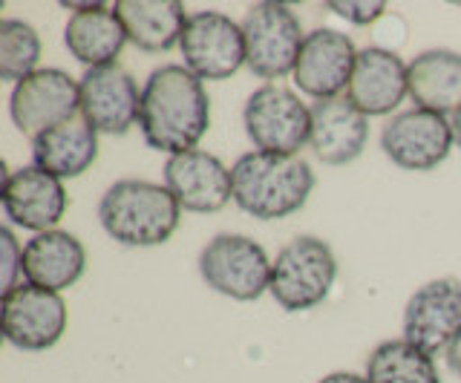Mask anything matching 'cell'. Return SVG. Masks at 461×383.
Masks as SVG:
<instances>
[{
    "mask_svg": "<svg viewBox=\"0 0 461 383\" xmlns=\"http://www.w3.org/2000/svg\"><path fill=\"white\" fill-rule=\"evenodd\" d=\"M78 90H81V116L98 133L122 136L133 124H139L141 90L124 67L110 64V67L86 69L78 81Z\"/></svg>",
    "mask_w": 461,
    "mask_h": 383,
    "instance_id": "obj_14",
    "label": "cell"
},
{
    "mask_svg": "<svg viewBox=\"0 0 461 383\" xmlns=\"http://www.w3.org/2000/svg\"><path fill=\"white\" fill-rule=\"evenodd\" d=\"M211 127V98L185 64H165L141 87L139 130L144 141L167 156L196 150Z\"/></svg>",
    "mask_w": 461,
    "mask_h": 383,
    "instance_id": "obj_1",
    "label": "cell"
},
{
    "mask_svg": "<svg viewBox=\"0 0 461 383\" xmlns=\"http://www.w3.org/2000/svg\"><path fill=\"white\" fill-rule=\"evenodd\" d=\"M165 188L173 193L182 210L191 214H216L234 200L230 167H225L208 150H187L167 156Z\"/></svg>",
    "mask_w": 461,
    "mask_h": 383,
    "instance_id": "obj_15",
    "label": "cell"
},
{
    "mask_svg": "<svg viewBox=\"0 0 461 383\" xmlns=\"http://www.w3.org/2000/svg\"><path fill=\"white\" fill-rule=\"evenodd\" d=\"M410 95V64L398 52L384 47H366L357 52L346 98L372 116H389Z\"/></svg>",
    "mask_w": 461,
    "mask_h": 383,
    "instance_id": "obj_17",
    "label": "cell"
},
{
    "mask_svg": "<svg viewBox=\"0 0 461 383\" xmlns=\"http://www.w3.org/2000/svg\"><path fill=\"white\" fill-rule=\"evenodd\" d=\"M81 112L78 81L64 69H35L32 76L14 84L9 98V116L26 138H38Z\"/></svg>",
    "mask_w": 461,
    "mask_h": 383,
    "instance_id": "obj_9",
    "label": "cell"
},
{
    "mask_svg": "<svg viewBox=\"0 0 461 383\" xmlns=\"http://www.w3.org/2000/svg\"><path fill=\"white\" fill-rule=\"evenodd\" d=\"M381 147L401 170L427 174L436 170L456 147L453 124L447 116L421 107L403 110L384 124Z\"/></svg>",
    "mask_w": 461,
    "mask_h": 383,
    "instance_id": "obj_10",
    "label": "cell"
},
{
    "mask_svg": "<svg viewBox=\"0 0 461 383\" xmlns=\"http://www.w3.org/2000/svg\"><path fill=\"white\" fill-rule=\"evenodd\" d=\"M23 280L32 286L50 289L61 294L72 289L86 272V251L81 239L69 231H47L35 234L23 245Z\"/></svg>",
    "mask_w": 461,
    "mask_h": 383,
    "instance_id": "obj_20",
    "label": "cell"
},
{
    "mask_svg": "<svg viewBox=\"0 0 461 383\" xmlns=\"http://www.w3.org/2000/svg\"><path fill=\"white\" fill-rule=\"evenodd\" d=\"M369 141V119L349 98H326L312 104L309 147L323 165H349Z\"/></svg>",
    "mask_w": 461,
    "mask_h": 383,
    "instance_id": "obj_18",
    "label": "cell"
},
{
    "mask_svg": "<svg viewBox=\"0 0 461 383\" xmlns=\"http://www.w3.org/2000/svg\"><path fill=\"white\" fill-rule=\"evenodd\" d=\"M41 61V35L18 18L0 21V78L18 84L32 76Z\"/></svg>",
    "mask_w": 461,
    "mask_h": 383,
    "instance_id": "obj_25",
    "label": "cell"
},
{
    "mask_svg": "<svg viewBox=\"0 0 461 383\" xmlns=\"http://www.w3.org/2000/svg\"><path fill=\"white\" fill-rule=\"evenodd\" d=\"M444 358H447V366H450V372H453L456 378H461V332L453 337V343L447 346Z\"/></svg>",
    "mask_w": 461,
    "mask_h": 383,
    "instance_id": "obj_28",
    "label": "cell"
},
{
    "mask_svg": "<svg viewBox=\"0 0 461 383\" xmlns=\"http://www.w3.org/2000/svg\"><path fill=\"white\" fill-rule=\"evenodd\" d=\"M357 61V49L349 35L338 30H314L306 32L300 58L294 67V84L314 102L340 98L349 87L352 69Z\"/></svg>",
    "mask_w": 461,
    "mask_h": 383,
    "instance_id": "obj_16",
    "label": "cell"
},
{
    "mask_svg": "<svg viewBox=\"0 0 461 383\" xmlns=\"http://www.w3.org/2000/svg\"><path fill=\"white\" fill-rule=\"evenodd\" d=\"M242 35L245 67L257 78L274 84L285 76H294L306 32H303V23L292 6L277 4V0L251 4L242 18Z\"/></svg>",
    "mask_w": 461,
    "mask_h": 383,
    "instance_id": "obj_5",
    "label": "cell"
},
{
    "mask_svg": "<svg viewBox=\"0 0 461 383\" xmlns=\"http://www.w3.org/2000/svg\"><path fill=\"white\" fill-rule=\"evenodd\" d=\"M410 98L415 107L453 119L461 110V55L427 49L410 61Z\"/></svg>",
    "mask_w": 461,
    "mask_h": 383,
    "instance_id": "obj_22",
    "label": "cell"
},
{
    "mask_svg": "<svg viewBox=\"0 0 461 383\" xmlns=\"http://www.w3.org/2000/svg\"><path fill=\"white\" fill-rule=\"evenodd\" d=\"M72 9L64 30V44L86 69L110 67L127 44L124 23L115 6L107 4H64Z\"/></svg>",
    "mask_w": 461,
    "mask_h": 383,
    "instance_id": "obj_19",
    "label": "cell"
},
{
    "mask_svg": "<svg viewBox=\"0 0 461 383\" xmlns=\"http://www.w3.org/2000/svg\"><path fill=\"white\" fill-rule=\"evenodd\" d=\"M234 202L254 219H285L309 202L314 170L300 156L251 150L230 167Z\"/></svg>",
    "mask_w": 461,
    "mask_h": 383,
    "instance_id": "obj_2",
    "label": "cell"
},
{
    "mask_svg": "<svg viewBox=\"0 0 461 383\" xmlns=\"http://www.w3.org/2000/svg\"><path fill=\"white\" fill-rule=\"evenodd\" d=\"M461 332V286L432 280L418 289L403 308V340L427 354H441Z\"/></svg>",
    "mask_w": 461,
    "mask_h": 383,
    "instance_id": "obj_13",
    "label": "cell"
},
{
    "mask_svg": "<svg viewBox=\"0 0 461 383\" xmlns=\"http://www.w3.org/2000/svg\"><path fill=\"white\" fill-rule=\"evenodd\" d=\"M369 383H441L432 354L407 340H384L366 361Z\"/></svg>",
    "mask_w": 461,
    "mask_h": 383,
    "instance_id": "obj_24",
    "label": "cell"
},
{
    "mask_svg": "<svg viewBox=\"0 0 461 383\" xmlns=\"http://www.w3.org/2000/svg\"><path fill=\"white\" fill-rule=\"evenodd\" d=\"M32 165L61 182L76 179L98 159V130L78 112L32 141Z\"/></svg>",
    "mask_w": 461,
    "mask_h": 383,
    "instance_id": "obj_21",
    "label": "cell"
},
{
    "mask_svg": "<svg viewBox=\"0 0 461 383\" xmlns=\"http://www.w3.org/2000/svg\"><path fill=\"white\" fill-rule=\"evenodd\" d=\"M338 277V257L317 236H294L271 263V297L285 311H309L321 306Z\"/></svg>",
    "mask_w": 461,
    "mask_h": 383,
    "instance_id": "obj_4",
    "label": "cell"
},
{
    "mask_svg": "<svg viewBox=\"0 0 461 383\" xmlns=\"http://www.w3.org/2000/svg\"><path fill=\"white\" fill-rule=\"evenodd\" d=\"M185 67L199 81H225L245 67V35L242 23L228 18L225 12H194L182 32Z\"/></svg>",
    "mask_w": 461,
    "mask_h": 383,
    "instance_id": "obj_8",
    "label": "cell"
},
{
    "mask_svg": "<svg viewBox=\"0 0 461 383\" xmlns=\"http://www.w3.org/2000/svg\"><path fill=\"white\" fill-rule=\"evenodd\" d=\"M242 124L257 150L297 156L312 136V107L283 84H263L245 102Z\"/></svg>",
    "mask_w": 461,
    "mask_h": 383,
    "instance_id": "obj_6",
    "label": "cell"
},
{
    "mask_svg": "<svg viewBox=\"0 0 461 383\" xmlns=\"http://www.w3.org/2000/svg\"><path fill=\"white\" fill-rule=\"evenodd\" d=\"M115 12L124 23L127 40L144 52L179 47L185 23L191 18L179 0H119Z\"/></svg>",
    "mask_w": 461,
    "mask_h": 383,
    "instance_id": "obj_23",
    "label": "cell"
},
{
    "mask_svg": "<svg viewBox=\"0 0 461 383\" xmlns=\"http://www.w3.org/2000/svg\"><path fill=\"white\" fill-rule=\"evenodd\" d=\"M0 200H4V210L12 225L35 234L55 231L69 208L64 182L38 165L9 170Z\"/></svg>",
    "mask_w": 461,
    "mask_h": 383,
    "instance_id": "obj_12",
    "label": "cell"
},
{
    "mask_svg": "<svg viewBox=\"0 0 461 383\" xmlns=\"http://www.w3.org/2000/svg\"><path fill=\"white\" fill-rule=\"evenodd\" d=\"M317 383H369L366 375H355V372H331L326 378H321Z\"/></svg>",
    "mask_w": 461,
    "mask_h": 383,
    "instance_id": "obj_29",
    "label": "cell"
},
{
    "mask_svg": "<svg viewBox=\"0 0 461 383\" xmlns=\"http://www.w3.org/2000/svg\"><path fill=\"white\" fill-rule=\"evenodd\" d=\"M98 222L110 239L130 248L162 245L176 234L182 208L165 184L119 179L98 202Z\"/></svg>",
    "mask_w": 461,
    "mask_h": 383,
    "instance_id": "obj_3",
    "label": "cell"
},
{
    "mask_svg": "<svg viewBox=\"0 0 461 383\" xmlns=\"http://www.w3.org/2000/svg\"><path fill=\"white\" fill-rule=\"evenodd\" d=\"M331 12H335L338 18L349 21V23H357V26H366V23H375L384 12H386V4H381V0H331V4H326Z\"/></svg>",
    "mask_w": 461,
    "mask_h": 383,
    "instance_id": "obj_26",
    "label": "cell"
},
{
    "mask_svg": "<svg viewBox=\"0 0 461 383\" xmlns=\"http://www.w3.org/2000/svg\"><path fill=\"white\" fill-rule=\"evenodd\" d=\"M0 248H4V294L9 289L18 286V274L21 265H23V248L18 245V239H14V234L9 228L0 231Z\"/></svg>",
    "mask_w": 461,
    "mask_h": 383,
    "instance_id": "obj_27",
    "label": "cell"
},
{
    "mask_svg": "<svg viewBox=\"0 0 461 383\" xmlns=\"http://www.w3.org/2000/svg\"><path fill=\"white\" fill-rule=\"evenodd\" d=\"M271 263L266 248L251 236L220 234L202 248L199 274L205 286L230 300L249 303L263 297L271 286Z\"/></svg>",
    "mask_w": 461,
    "mask_h": 383,
    "instance_id": "obj_7",
    "label": "cell"
},
{
    "mask_svg": "<svg viewBox=\"0 0 461 383\" xmlns=\"http://www.w3.org/2000/svg\"><path fill=\"white\" fill-rule=\"evenodd\" d=\"M450 124H453V136H456V147H461V110L456 112V116L450 119Z\"/></svg>",
    "mask_w": 461,
    "mask_h": 383,
    "instance_id": "obj_30",
    "label": "cell"
},
{
    "mask_svg": "<svg viewBox=\"0 0 461 383\" xmlns=\"http://www.w3.org/2000/svg\"><path fill=\"white\" fill-rule=\"evenodd\" d=\"M67 303L58 291L18 282L4 294V337L21 352L52 349L67 332Z\"/></svg>",
    "mask_w": 461,
    "mask_h": 383,
    "instance_id": "obj_11",
    "label": "cell"
}]
</instances>
